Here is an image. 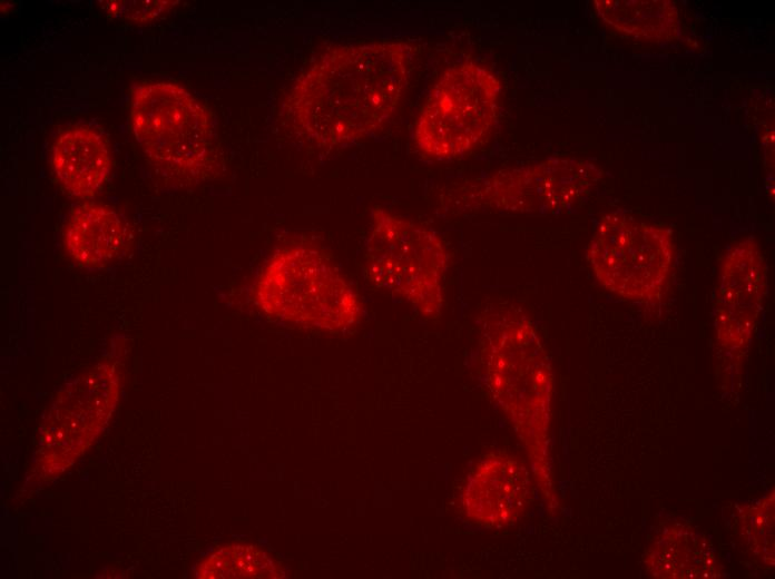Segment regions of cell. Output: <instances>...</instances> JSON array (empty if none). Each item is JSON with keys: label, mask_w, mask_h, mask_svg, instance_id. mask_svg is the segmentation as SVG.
I'll return each mask as SVG.
<instances>
[{"label": "cell", "mask_w": 775, "mask_h": 579, "mask_svg": "<svg viewBox=\"0 0 775 579\" xmlns=\"http://www.w3.org/2000/svg\"><path fill=\"white\" fill-rule=\"evenodd\" d=\"M501 84L488 68L462 62L445 70L430 90L415 120L413 141L434 159L472 149L492 126Z\"/></svg>", "instance_id": "5b68a950"}, {"label": "cell", "mask_w": 775, "mask_h": 579, "mask_svg": "<svg viewBox=\"0 0 775 579\" xmlns=\"http://www.w3.org/2000/svg\"><path fill=\"white\" fill-rule=\"evenodd\" d=\"M767 291L764 256L752 239L734 244L722 264L715 298V326L720 345L744 347L762 312Z\"/></svg>", "instance_id": "30bf717a"}, {"label": "cell", "mask_w": 775, "mask_h": 579, "mask_svg": "<svg viewBox=\"0 0 775 579\" xmlns=\"http://www.w3.org/2000/svg\"><path fill=\"white\" fill-rule=\"evenodd\" d=\"M119 395V375L99 363L66 383L40 426L36 468L47 479L68 469L96 440Z\"/></svg>", "instance_id": "9c48e42d"}, {"label": "cell", "mask_w": 775, "mask_h": 579, "mask_svg": "<svg viewBox=\"0 0 775 579\" xmlns=\"http://www.w3.org/2000/svg\"><path fill=\"white\" fill-rule=\"evenodd\" d=\"M673 256V242L665 229L624 213L604 216L587 249L600 284L632 300H648L661 291Z\"/></svg>", "instance_id": "ba28073f"}, {"label": "cell", "mask_w": 775, "mask_h": 579, "mask_svg": "<svg viewBox=\"0 0 775 579\" xmlns=\"http://www.w3.org/2000/svg\"><path fill=\"white\" fill-rule=\"evenodd\" d=\"M484 380L492 399L524 442L546 432L552 374L548 356L529 318L513 307L484 315L481 325Z\"/></svg>", "instance_id": "3957f363"}, {"label": "cell", "mask_w": 775, "mask_h": 579, "mask_svg": "<svg viewBox=\"0 0 775 579\" xmlns=\"http://www.w3.org/2000/svg\"><path fill=\"white\" fill-rule=\"evenodd\" d=\"M202 579H277L284 577L282 565L267 551L247 543L223 546L196 566Z\"/></svg>", "instance_id": "9a60e30c"}, {"label": "cell", "mask_w": 775, "mask_h": 579, "mask_svg": "<svg viewBox=\"0 0 775 579\" xmlns=\"http://www.w3.org/2000/svg\"><path fill=\"white\" fill-rule=\"evenodd\" d=\"M599 177L588 161L550 158L465 183L450 190L444 202L457 212L557 213L586 196Z\"/></svg>", "instance_id": "8992f818"}, {"label": "cell", "mask_w": 775, "mask_h": 579, "mask_svg": "<svg viewBox=\"0 0 775 579\" xmlns=\"http://www.w3.org/2000/svg\"><path fill=\"white\" fill-rule=\"evenodd\" d=\"M175 3L165 0H114L102 1L101 7L116 18L149 21L167 12Z\"/></svg>", "instance_id": "2e32d148"}, {"label": "cell", "mask_w": 775, "mask_h": 579, "mask_svg": "<svg viewBox=\"0 0 775 579\" xmlns=\"http://www.w3.org/2000/svg\"><path fill=\"white\" fill-rule=\"evenodd\" d=\"M254 298L268 316L326 332L345 331L362 314L357 293L331 256L305 242L273 252L254 285Z\"/></svg>", "instance_id": "7a4b0ae2"}, {"label": "cell", "mask_w": 775, "mask_h": 579, "mask_svg": "<svg viewBox=\"0 0 775 579\" xmlns=\"http://www.w3.org/2000/svg\"><path fill=\"white\" fill-rule=\"evenodd\" d=\"M126 228L109 206L86 203L76 207L69 217L65 246L81 266L101 268L120 253Z\"/></svg>", "instance_id": "4fadbf2b"}, {"label": "cell", "mask_w": 775, "mask_h": 579, "mask_svg": "<svg viewBox=\"0 0 775 579\" xmlns=\"http://www.w3.org/2000/svg\"><path fill=\"white\" fill-rule=\"evenodd\" d=\"M595 9L614 30L636 39L663 41L678 30V12L667 0H596Z\"/></svg>", "instance_id": "5bb4252c"}, {"label": "cell", "mask_w": 775, "mask_h": 579, "mask_svg": "<svg viewBox=\"0 0 775 579\" xmlns=\"http://www.w3.org/2000/svg\"><path fill=\"white\" fill-rule=\"evenodd\" d=\"M130 122L150 158L174 171L198 176L212 155V126L202 104L185 88L150 82L131 95Z\"/></svg>", "instance_id": "52a82bcc"}, {"label": "cell", "mask_w": 775, "mask_h": 579, "mask_svg": "<svg viewBox=\"0 0 775 579\" xmlns=\"http://www.w3.org/2000/svg\"><path fill=\"white\" fill-rule=\"evenodd\" d=\"M110 166L105 139L76 126L65 130L52 147V167L60 184L77 197H90L105 181Z\"/></svg>", "instance_id": "7c38bea8"}, {"label": "cell", "mask_w": 775, "mask_h": 579, "mask_svg": "<svg viewBox=\"0 0 775 579\" xmlns=\"http://www.w3.org/2000/svg\"><path fill=\"white\" fill-rule=\"evenodd\" d=\"M447 247L432 229L375 206L364 254V274L377 288L403 298L425 317L443 306Z\"/></svg>", "instance_id": "277c9868"}, {"label": "cell", "mask_w": 775, "mask_h": 579, "mask_svg": "<svg viewBox=\"0 0 775 579\" xmlns=\"http://www.w3.org/2000/svg\"><path fill=\"white\" fill-rule=\"evenodd\" d=\"M411 62L412 47L401 40L332 47L293 81L282 102L283 116L312 146L355 144L393 116Z\"/></svg>", "instance_id": "6da1fadb"}, {"label": "cell", "mask_w": 775, "mask_h": 579, "mask_svg": "<svg viewBox=\"0 0 775 579\" xmlns=\"http://www.w3.org/2000/svg\"><path fill=\"white\" fill-rule=\"evenodd\" d=\"M532 499L526 465L504 452L481 459L468 475L461 494L465 516L473 522L502 528L520 519Z\"/></svg>", "instance_id": "8fae6325"}]
</instances>
